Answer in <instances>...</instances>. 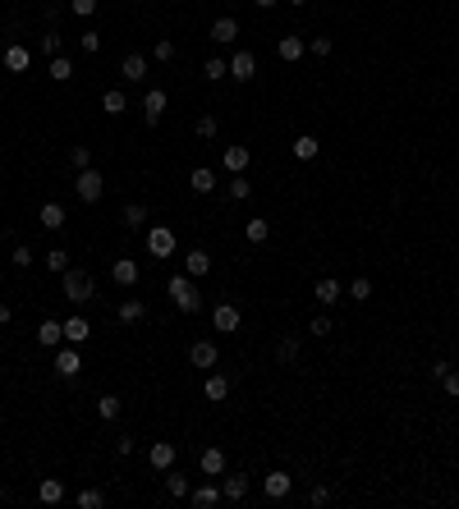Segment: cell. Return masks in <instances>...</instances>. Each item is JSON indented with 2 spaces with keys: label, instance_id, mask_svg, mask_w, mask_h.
Wrapping results in <instances>:
<instances>
[{
  "label": "cell",
  "instance_id": "cell-57",
  "mask_svg": "<svg viewBox=\"0 0 459 509\" xmlns=\"http://www.w3.org/2000/svg\"><path fill=\"white\" fill-rule=\"evenodd\" d=\"M290 5H308V0H290Z\"/></svg>",
  "mask_w": 459,
  "mask_h": 509
},
{
  "label": "cell",
  "instance_id": "cell-34",
  "mask_svg": "<svg viewBox=\"0 0 459 509\" xmlns=\"http://www.w3.org/2000/svg\"><path fill=\"white\" fill-rule=\"evenodd\" d=\"M120 395H101V400H97V417H101V422H115V417H120Z\"/></svg>",
  "mask_w": 459,
  "mask_h": 509
},
{
  "label": "cell",
  "instance_id": "cell-36",
  "mask_svg": "<svg viewBox=\"0 0 459 509\" xmlns=\"http://www.w3.org/2000/svg\"><path fill=\"white\" fill-rule=\"evenodd\" d=\"M202 78H207V83H221V78H230V60H221V55H212V60L202 64Z\"/></svg>",
  "mask_w": 459,
  "mask_h": 509
},
{
  "label": "cell",
  "instance_id": "cell-42",
  "mask_svg": "<svg viewBox=\"0 0 459 509\" xmlns=\"http://www.w3.org/2000/svg\"><path fill=\"white\" fill-rule=\"evenodd\" d=\"M331 330H336V326H331V317H326V312H317V317L308 322V335H317V339H326Z\"/></svg>",
  "mask_w": 459,
  "mask_h": 509
},
{
  "label": "cell",
  "instance_id": "cell-58",
  "mask_svg": "<svg viewBox=\"0 0 459 509\" xmlns=\"http://www.w3.org/2000/svg\"><path fill=\"white\" fill-rule=\"evenodd\" d=\"M0 500H5V486H0Z\"/></svg>",
  "mask_w": 459,
  "mask_h": 509
},
{
  "label": "cell",
  "instance_id": "cell-40",
  "mask_svg": "<svg viewBox=\"0 0 459 509\" xmlns=\"http://www.w3.org/2000/svg\"><path fill=\"white\" fill-rule=\"evenodd\" d=\"M10 262H14V266H18V271H28V266H32V262H37V252H32V248H28V244H14V252H10Z\"/></svg>",
  "mask_w": 459,
  "mask_h": 509
},
{
  "label": "cell",
  "instance_id": "cell-17",
  "mask_svg": "<svg viewBox=\"0 0 459 509\" xmlns=\"http://www.w3.org/2000/svg\"><path fill=\"white\" fill-rule=\"evenodd\" d=\"M248 161H253V152H248V147H225V152H221V166H225L230 174H244Z\"/></svg>",
  "mask_w": 459,
  "mask_h": 509
},
{
  "label": "cell",
  "instance_id": "cell-6",
  "mask_svg": "<svg viewBox=\"0 0 459 509\" xmlns=\"http://www.w3.org/2000/svg\"><path fill=\"white\" fill-rule=\"evenodd\" d=\"M188 363L202 367V371H212L216 363H221V349H216L212 339H193V344H188Z\"/></svg>",
  "mask_w": 459,
  "mask_h": 509
},
{
  "label": "cell",
  "instance_id": "cell-56",
  "mask_svg": "<svg viewBox=\"0 0 459 509\" xmlns=\"http://www.w3.org/2000/svg\"><path fill=\"white\" fill-rule=\"evenodd\" d=\"M253 5H258V10H271V5H275V0H253Z\"/></svg>",
  "mask_w": 459,
  "mask_h": 509
},
{
  "label": "cell",
  "instance_id": "cell-38",
  "mask_svg": "<svg viewBox=\"0 0 459 509\" xmlns=\"http://www.w3.org/2000/svg\"><path fill=\"white\" fill-rule=\"evenodd\" d=\"M74 500H78V509H101V505H106V491H97V486H83Z\"/></svg>",
  "mask_w": 459,
  "mask_h": 509
},
{
  "label": "cell",
  "instance_id": "cell-59",
  "mask_svg": "<svg viewBox=\"0 0 459 509\" xmlns=\"http://www.w3.org/2000/svg\"><path fill=\"white\" fill-rule=\"evenodd\" d=\"M455 505H459V500H455Z\"/></svg>",
  "mask_w": 459,
  "mask_h": 509
},
{
  "label": "cell",
  "instance_id": "cell-1",
  "mask_svg": "<svg viewBox=\"0 0 459 509\" xmlns=\"http://www.w3.org/2000/svg\"><path fill=\"white\" fill-rule=\"evenodd\" d=\"M166 293H170V303H175V308L179 312H198L202 308V293H198V280L193 276H170V285H166Z\"/></svg>",
  "mask_w": 459,
  "mask_h": 509
},
{
  "label": "cell",
  "instance_id": "cell-13",
  "mask_svg": "<svg viewBox=\"0 0 459 509\" xmlns=\"http://www.w3.org/2000/svg\"><path fill=\"white\" fill-rule=\"evenodd\" d=\"M166 101H170V96L161 92V88H152V92L142 96V120L152 124V129H156V124H161V115H166Z\"/></svg>",
  "mask_w": 459,
  "mask_h": 509
},
{
  "label": "cell",
  "instance_id": "cell-7",
  "mask_svg": "<svg viewBox=\"0 0 459 509\" xmlns=\"http://www.w3.org/2000/svg\"><path fill=\"white\" fill-rule=\"evenodd\" d=\"M212 326H216V330H225V335H234V330L244 326V312L234 308V303H216V308H212Z\"/></svg>",
  "mask_w": 459,
  "mask_h": 509
},
{
  "label": "cell",
  "instance_id": "cell-32",
  "mask_svg": "<svg viewBox=\"0 0 459 509\" xmlns=\"http://www.w3.org/2000/svg\"><path fill=\"white\" fill-rule=\"evenodd\" d=\"M115 317H120L124 326H138V322H142V317H147V308H142L138 298H124V303H120V312H115Z\"/></svg>",
  "mask_w": 459,
  "mask_h": 509
},
{
  "label": "cell",
  "instance_id": "cell-8",
  "mask_svg": "<svg viewBox=\"0 0 459 509\" xmlns=\"http://www.w3.org/2000/svg\"><path fill=\"white\" fill-rule=\"evenodd\" d=\"M175 454H179V449L170 445V441H152V445H147V463H152V473L175 468Z\"/></svg>",
  "mask_w": 459,
  "mask_h": 509
},
{
  "label": "cell",
  "instance_id": "cell-54",
  "mask_svg": "<svg viewBox=\"0 0 459 509\" xmlns=\"http://www.w3.org/2000/svg\"><path fill=\"white\" fill-rule=\"evenodd\" d=\"M129 454H134V436H120L115 441V459H129Z\"/></svg>",
  "mask_w": 459,
  "mask_h": 509
},
{
  "label": "cell",
  "instance_id": "cell-21",
  "mask_svg": "<svg viewBox=\"0 0 459 509\" xmlns=\"http://www.w3.org/2000/svg\"><path fill=\"white\" fill-rule=\"evenodd\" d=\"M290 152H294V161H317V152H321V142L312 138V133H299V138L290 142Z\"/></svg>",
  "mask_w": 459,
  "mask_h": 509
},
{
  "label": "cell",
  "instance_id": "cell-25",
  "mask_svg": "<svg viewBox=\"0 0 459 509\" xmlns=\"http://www.w3.org/2000/svg\"><path fill=\"white\" fill-rule=\"evenodd\" d=\"M28 64H32V51L28 47H5V69H10V74H23Z\"/></svg>",
  "mask_w": 459,
  "mask_h": 509
},
{
  "label": "cell",
  "instance_id": "cell-28",
  "mask_svg": "<svg viewBox=\"0 0 459 509\" xmlns=\"http://www.w3.org/2000/svg\"><path fill=\"white\" fill-rule=\"evenodd\" d=\"M120 225L124 230H142V225H147V207H142V202H129L120 211Z\"/></svg>",
  "mask_w": 459,
  "mask_h": 509
},
{
  "label": "cell",
  "instance_id": "cell-26",
  "mask_svg": "<svg viewBox=\"0 0 459 509\" xmlns=\"http://www.w3.org/2000/svg\"><path fill=\"white\" fill-rule=\"evenodd\" d=\"M188 495H193V505H198V509H216L221 500H225V495H221V486H212V482H207V486H193Z\"/></svg>",
  "mask_w": 459,
  "mask_h": 509
},
{
  "label": "cell",
  "instance_id": "cell-12",
  "mask_svg": "<svg viewBox=\"0 0 459 509\" xmlns=\"http://www.w3.org/2000/svg\"><path fill=\"white\" fill-rule=\"evenodd\" d=\"M198 468H202V478H225V449L221 445H212V449H202V459H198Z\"/></svg>",
  "mask_w": 459,
  "mask_h": 509
},
{
  "label": "cell",
  "instance_id": "cell-10",
  "mask_svg": "<svg viewBox=\"0 0 459 509\" xmlns=\"http://www.w3.org/2000/svg\"><path fill=\"white\" fill-rule=\"evenodd\" d=\"M147 252H152V257H170V252H175V230H166V225L147 230Z\"/></svg>",
  "mask_w": 459,
  "mask_h": 509
},
{
  "label": "cell",
  "instance_id": "cell-27",
  "mask_svg": "<svg viewBox=\"0 0 459 509\" xmlns=\"http://www.w3.org/2000/svg\"><path fill=\"white\" fill-rule=\"evenodd\" d=\"M275 55H280V60L285 64H294V60H303V37H280V47H275Z\"/></svg>",
  "mask_w": 459,
  "mask_h": 509
},
{
  "label": "cell",
  "instance_id": "cell-51",
  "mask_svg": "<svg viewBox=\"0 0 459 509\" xmlns=\"http://www.w3.org/2000/svg\"><path fill=\"white\" fill-rule=\"evenodd\" d=\"M170 60H175V42L161 37V42H156V64H170Z\"/></svg>",
  "mask_w": 459,
  "mask_h": 509
},
{
  "label": "cell",
  "instance_id": "cell-47",
  "mask_svg": "<svg viewBox=\"0 0 459 509\" xmlns=\"http://www.w3.org/2000/svg\"><path fill=\"white\" fill-rule=\"evenodd\" d=\"M69 166H74V170H88V166H92V147H69Z\"/></svg>",
  "mask_w": 459,
  "mask_h": 509
},
{
  "label": "cell",
  "instance_id": "cell-20",
  "mask_svg": "<svg viewBox=\"0 0 459 509\" xmlns=\"http://www.w3.org/2000/svg\"><path fill=\"white\" fill-rule=\"evenodd\" d=\"M37 500H42V505H60V500H64V482L60 478H42V482H37Z\"/></svg>",
  "mask_w": 459,
  "mask_h": 509
},
{
  "label": "cell",
  "instance_id": "cell-14",
  "mask_svg": "<svg viewBox=\"0 0 459 509\" xmlns=\"http://www.w3.org/2000/svg\"><path fill=\"white\" fill-rule=\"evenodd\" d=\"M262 486H266V500H285V495L294 491V478L275 468V473H266V482H262Z\"/></svg>",
  "mask_w": 459,
  "mask_h": 509
},
{
  "label": "cell",
  "instance_id": "cell-33",
  "mask_svg": "<svg viewBox=\"0 0 459 509\" xmlns=\"http://www.w3.org/2000/svg\"><path fill=\"white\" fill-rule=\"evenodd\" d=\"M166 491L175 495V500H184V495L193 491V486H188V473H175V468H166Z\"/></svg>",
  "mask_w": 459,
  "mask_h": 509
},
{
  "label": "cell",
  "instance_id": "cell-44",
  "mask_svg": "<svg viewBox=\"0 0 459 509\" xmlns=\"http://www.w3.org/2000/svg\"><path fill=\"white\" fill-rule=\"evenodd\" d=\"M193 133H198L202 142H212V138H216V115H198V124H193Z\"/></svg>",
  "mask_w": 459,
  "mask_h": 509
},
{
  "label": "cell",
  "instance_id": "cell-2",
  "mask_svg": "<svg viewBox=\"0 0 459 509\" xmlns=\"http://www.w3.org/2000/svg\"><path fill=\"white\" fill-rule=\"evenodd\" d=\"M60 293L69 298V303H88V298H97V285H92L88 271H74V266H69V271L60 276Z\"/></svg>",
  "mask_w": 459,
  "mask_h": 509
},
{
  "label": "cell",
  "instance_id": "cell-45",
  "mask_svg": "<svg viewBox=\"0 0 459 509\" xmlns=\"http://www.w3.org/2000/svg\"><path fill=\"white\" fill-rule=\"evenodd\" d=\"M37 47H42V55H46V60H51V55H60V32L51 28L46 37H37Z\"/></svg>",
  "mask_w": 459,
  "mask_h": 509
},
{
  "label": "cell",
  "instance_id": "cell-5",
  "mask_svg": "<svg viewBox=\"0 0 459 509\" xmlns=\"http://www.w3.org/2000/svg\"><path fill=\"white\" fill-rule=\"evenodd\" d=\"M230 78H234V83H253V78H258V55H253V51H234V55H230Z\"/></svg>",
  "mask_w": 459,
  "mask_h": 509
},
{
  "label": "cell",
  "instance_id": "cell-48",
  "mask_svg": "<svg viewBox=\"0 0 459 509\" xmlns=\"http://www.w3.org/2000/svg\"><path fill=\"white\" fill-rule=\"evenodd\" d=\"M78 47H83V55H97V51H101V32H83V37H78Z\"/></svg>",
  "mask_w": 459,
  "mask_h": 509
},
{
  "label": "cell",
  "instance_id": "cell-11",
  "mask_svg": "<svg viewBox=\"0 0 459 509\" xmlns=\"http://www.w3.org/2000/svg\"><path fill=\"white\" fill-rule=\"evenodd\" d=\"M110 280H115L120 289H134L138 285V262L134 257H115V262H110Z\"/></svg>",
  "mask_w": 459,
  "mask_h": 509
},
{
  "label": "cell",
  "instance_id": "cell-53",
  "mask_svg": "<svg viewBox=\"0 0 459 509\" xmlns=\"http://www.w3.org/2000/svg\"><path fill=\"white\" fill-rule=\"evenodd\" d=\"M308 51H312V55H331V37H312Z\"/></svg>",
  "mask_w": 459,
  "mask_h": 509
},
{
  "label": "cell",
  "instance_id": "cell-35",
  "mask_svg": "<svg viewBox=\"0 0 459 509\" xmlns=\"http://www.w3.org/2000/svg\"><path fill=\"white\" fill-rule=\"evenodd\" d=\"M101 110H106V115H124V110H129V96H124L120 88H110V92L101 96Z\"/></svg>",
  "mask_w": 459,
  "mask_h": 509
},
{
  "label": "cell",
  "instance_id": "cell-29",
  "mask_svg": "<svg viewBox=\"0 0 459 509\" xmlns=\"http://www.w3.org/2000/svg\"><path fill=\"white\" fill-rule=\"evenodd\" d=\"M37 220H42L46 230H64V207H60V202H42Z\"/></svg>",
  "mask_w": 459,
  "mask_h": 509
},
{
  "label": "cell",
  "instance_id": "cell-46",
  "mask_svg": "<svg viewBox=\"0 0 459 509\" xmlns=\"http://www.w3.org/2000/svg\"><path fill=\"white\" fill-rule=\"evenodd\" d=\"M230 198H234V202H244V198H253V184H248L244 174H234V179H230Z\"/></svg>",
  "mask_w": 459,
  "mask_h": 509
},
{
  "label": "cell",
  "instance_id": "cell-37",
  "mask_svg": "<svg viewBox=\"0 0 459 509\" xmlns=\"http://www.w3.org/2000/svg\"><path fill=\"white\" fill-rule=\"evenodd\" d=\"M266 234H271V225H266L262 216H253V220L244 225V239H248V244H266Z\"/></svg>",
  "mask_w": 459,
  "mask_h": 509
},
{
  "label": "cell",
  "instance_id": "cell-19",
  "mask_svg": "<svg viewBox=\"0 0 459 509\" xmlns=\"http://www.w3.org/2000/svg\"><path fill=\"white\" fill-rule=\"evenodd\" d=\"M202 395H207L212 404L230 400V376H225V371H212V376H207V386H202Z\"/></svg>",
  "mask_w": 459,
  "mask_h": 509
},
{
  "label": "cell",
  "instance_id": "cell-4",
  "mask_svg": "<svg viewBox=\"0 0 459 509\" xmlns=\"http://www.w3.org/2000/svg\"><path fill=\"white\" fill-rule=\"evenodd\" d=\"M78 371H83V354H78V344H64V349H55V376L74 381Z\"/></svg>",
  "mask_w": 459,
  "mask_h": 509
},
{
  "label": "cell",
  "instance_id": "cell-24",
  "mask_svg": "<svg viewBox=\"0 0 459 509\" xmlns=\"http://www.w3.org/2000/svg\"><path fill=\"white\" fill-rule=\"evenodd\" d=\"M88 335H92L88 317H69L64 322V344H88Z\"/></svg>",
  "mask_w": 459,
  "mask_h": 509
},
{
  "label": "cell",
  "instance_id": "cell-15",
  "mask_svg": "<svg viewBox=\"0 0 459 509\" xmlns=\"http://www.w3.org/2000/svg\"><path fill=\"white\" fill-rule=\"evenodd\" d=\"M60 339H64V322L46 317V322L37 326V344H42V349H60Z\"/></svg>",
  "mask_w": 459,
  "mask_h": 509
},
{
  "label": "cell",
  "instance_id": "cell-30",
  "mask_svg": "<svg viewBox=\"0 0 459 509\" xmlns=\"http://www.w3.org/2000/svg\"><path fill=\"white\" fill-rule=\"evenodd\" d=\"M46 74L55 78V83H69V78H74V60H69V55H51V60H46Z\"/></svg>",
  "mask_w": 459,
  "mask_h": 509
},
{
  "label": "cell",
  "instance_id": "cell-55",
  "mask_svg": "<svg viewBox=\"0 0 459 509\" xmlns=\"http://www.w3.org/2000/svg\"><path fill=\"white\" fill-rule=\"evenodd\" d=\"M5 322H14V308H10V303H0V326Z\"/></svg>",
  "mask_w": 459,
  "mask_h": 509
},
{
  "label": "cell",
  "instance_id": "cell-50",
  "mask_svg": "<svg viewBox=\"0 0 459 509\" xmlns=\"http://www.w3.org/2000/svg\"><path fill=\"white\" fill-rule=\"evenodd\" d=\"M441 390L450 395V400H459V371H455V367H450V371L441 376Z\"/></svg>",
  "mask_w": 459,
  "mask_h": 509
},
{
  "label": "cell",
  "instance_id": "cell-43",
  "mask_svg": "<svg viewBox=\"0 0 459 509\" xmlns=\"http://www.w3.org/2000/svg\"><path fill=\"white\" fill-rule=\"evenodd\" d=\"M275 358H280V363H294V358H299V339L285 335L280 344H275Z\"/></svg>",
  "mask_w": 459,
  "mask_h": 509
},
{
  "label": "cell",
  "instance_id": "cell-49",
  "mask_svg": "<svg viewBox=\"0 0 459 509\" xmlns=\"http://www.w3.org/2000/svg\"><path fill=\"white\" fill-rule=\"evenodd\" d=\"M69 14H78V18H92V14H97V0H69Z\"/></svg>",
  "mask_w": 459,
  "mask_h": 509
},
{
  "label": "cell",
  "instance_id": "cell-39",
  "mask_svg": "<svg viewBox=\"0 0 459 509\" xmlns=\"http://www.w3.org/2000/svg\"><path fill=\"white\" fill-rule=\"evenodd\" d=\"M353 298V303H367V298H372V280L367 276H358V280H349V289H345Z\"/></svg>",
  "mask_w": 459,
  "mask_h": 509
},
{
  "label": "cell",
  "instance_id": "cell-16",
  "mask_svg": "<svg viewBox=\"0 0 459 509\" xmlns=\"http://www.w3.org/2000/svg\"><path fill=\"white\" fill-rule=\"evenodd\" d=\"M207 271H212V257H207L202 248H188V252H184V276L202 280V276H207Z\"/></svg>",
  "mask_w": 459,
  "mask_h": 509
},
{
  "label": "cell",
  "instance_id": "cell-23",
  "mask_svg": "<svg viewBox=\"0 0 459 509\" xmlns=\"http://www.w3.org/2000/svg\"><path fill=\"white\" fill-rule=\"evenodd\" d=\"M312 293H317V303H321V308H336V303H340V293H345V289H340V280H331V276H326V280H317V289H312Z\"/></svg>",
  "mask_w": 459,
  "mask_h": 509
},
{
  "label": "cell",
  "instance_id": "cell-22",
  "mask_svg": "<svg viewBox=\"0 0 459 509\" xmlns=\"http://www.w3.org/2000/svg\"><path fill=\"white\" fill-rule=\"evenodd\" d=\"M120 74L129 78V83H147V55H124Z\"/></svg>",
  "mask_w": 459,
  "mask_h": 509
},
{
  "label": "cell",
  "instance_id": "cell-18",
  "mask_svg": "<svg viewBox=\"0 0 459 509\" xmlns=\"http://www.w3.org/2000/svg\"><path fill=\"white\" fill-rule=\"evenodd\" d=\"M221 495H225L230 505H239V500L248 495V478H244V473H230V478L221 482Z\"/></svg>",
  "mask_w": 459,
  "mask_h": 509
},
{
  "label": "cell",
  "instance_id": "cell-9",
  "mask_svg": "<svg viewBox=\"0 0 459 509\" xmlns=\"http://www.w3.org/2000/svg\"><path fill=\"white\" fill-rule=\"evenodd\" d=\"M207 37H212L216 47H230V42L239 37V18H234V14H221L212 28H207Z\"/></svg>",
  "mask_w": 459,
  "mask_h": 509
},
{
  "label": "cell",
  "instance_id": "cell-41",
  "mask_svg": "<svg viewBox=\"0 0 459 509\" xmlns=\"http://www.w3.org/2000/svg\"><path fill=\"white\" fill-rule=\"evenodd\" d=\"M46 271H69V252H64V248H51V252H46Z\"/></svg>",
  "mask_w": 459,
  "mask_h": 509
},
{
  "label": "cell",
  "instance_id": "cell-31",
  "mask_svg": "<svg viewBox=\"0 0 459 509\" xmlns=\"http://www.w3.org/2000/svg\"><path fill=\"white\" fill-rule=\"evenodd\" d=\"M188 184H193V193H198V198H207V193H216V174L207 166H198L193 170V179H188Z\"/></svg>",
  "mask_w": 459,
  "mask_h": 509
},
{
  "label": "cell",
  "instance_id": "cell-3",
  "mask_svg": "<svg viewBox=\"0 0 459 509\" xmlns=\"http://www.w3.org/2000/svg\"><path fill=\"white\" fill-rule=\"evenodd\" d=\"M74 193H78L83 202H88V207H92V202H101V193H106V179H101V174H97V170L88 166V170H78Z\"/></svg>",
  "mask_w": 459,
  "mask_h": 509
},
{
  "label": "cell",
  "instance_id": "cell-52",
  "mask_svg": "<svg viewBox=\"0 0 459 509\" xmlns=\"http://www.w3.org/2000/svg\"><path fill=\"white\" fill-rule=\"evenodd\" d=\"M308 505H331V491H326V486H312V491H308Z\"/></svg>",
  "mask_w": 459,
  "mask_h": 509
}]
</instances>
